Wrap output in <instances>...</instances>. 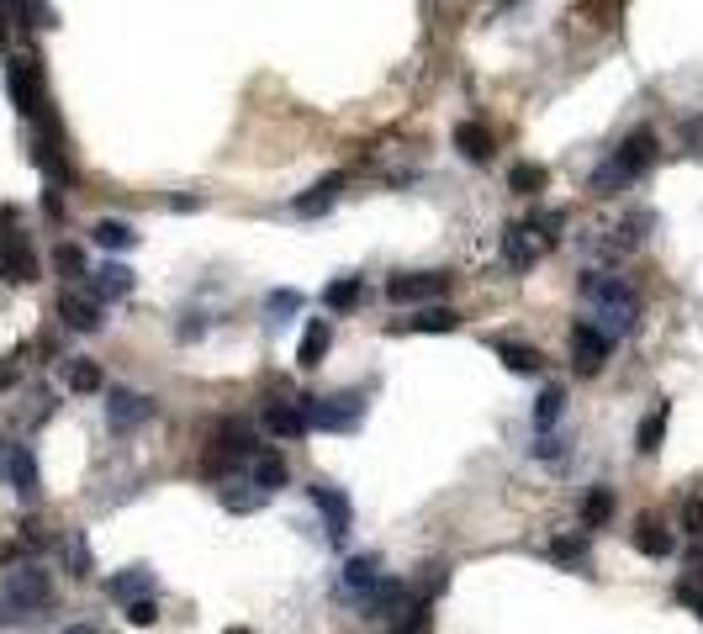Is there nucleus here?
I'll list each match as a JSON object with an SVG mask.
<instances>
[{
	"label": "nucleus",
	"mask_w": 703,
	"mask_h": 634,
	"mask_svg": "<svg viewBox=\"0 0 703 634\" xmlns=\"http://www.w3.org/2000/svg\"><path fill=\"white\" fill-rule=\"evenodd\" d=\"M581 296L592 302V317H598V328H603L609 339L635 333V322H640V296H635L629 280L592 270V276H581Z\"/></svg>",
	"instance_id": "f257e3e1"
},
{
	"label": "nucleus",
	"mask_w": 703,
	"mask_h": 634,
	"mask_svg": "<svg viewBox=\"0 0 703 634\" xmlns=\"http://www.w3.org/2000/svg\"><path fill=\"white\" fill-rule=\"evenodd\" d=\"M651 164H656V132H651V127H635L619 149L592 169V196H619V186L640 180Z\"/></svg>",
	"instance_id": "f03ea898"
},
{
	"label": "nucleus",
	"mask_w": 703,
	"mask_h": 634,
	"mask_svg": "<svg viewBox=\"0 0 703 634\" xmlns=\"http://www.w3.org/2000/svg\"><path fill=\"white\" fill-rule=\"evenodd\" d=\"M53 603V582L42 566H16L0 587V624H27Z\"/></svg>",
	"instance_id": "7ed1b4c3"
},
{
	"label": "nucleus",
	"mask_w": 703,
	"mask_h": 634,
	"mask_svg": "<svg viewBox=\"0 0 703 634\" xmlns=\"http://www.w3.org/2000/svg\"><path fill=\"white\" fill-rule=\"evenodd\" d=\"M302 413H307V429H323V434H349L360 418H366V392H333V396H302Z\"/></svg>",
	"instance_id": "20e7f679"
},
{
	"label": "nucleus",
	"mask_w": 703,
	"mask_h": 634,
	"mask_svg": "<svg viewBox=\"0 0 703 634\" xmlns=\"http://www.w3.org/2000/svg\"><path fill=\"white\" fill-rule=\"evenodd\" d=\"M0 280L5 286L38 280V254H33L27 233L16 228V206H0Z\"/></svg>",
	"instance_id": "39448f33"
},
{
	"label": "nucleus",
	"mask_w": 703,
	"mask_h": 634,
	"mask_svg": "<svg viewBox=\"0 0 703 634\" xmlns=\"http://www.w3.org/2000/svg\"><path fill=\"white\" fill-rule=\"evenodd\" d=\"M259 449H254V434H248V423H239V418H222L217 429H212V449H207V476H222L233 471V466H248Z\"/></svg>",
	"instance_id": "423d86ee"
},
{
	"label": "nucleus",
	"mask_w": 703,
	"mask_h": 634,
	"mask_svg": "<svg viewBox=\"0 0 703 634\" xmlns=\"http://www.w3.org/2000/svg\"><path fill=\"white\" fill-rule=\"evenodd\" d=\"M5 85H11V101H16V112L33 122H48V96H42V69L38 59L27 53V59H16L11 69H5Z\"/></svg>",
	"instance_id": "0eeeda50"
},
{
	"label": "nucleus",
	"mask_w": 703,
	"mask_h": 634,
	"mask_svg": "<svg viewBox=\"0 0 703 634\" xmlns=\"http://www.w3.org/2000/svg\"><path fill=\"white\" fill-rule=\"evenodd\" d=\"M450 270H402V276L386 280V296L397 302V307H418V302H439L445 291H450Z\"/></svg>",
	"instance_id": "6e6552de"
},
{
	"label": "nucleus",
	"mask_w": 703,
	"mask_h": 634,
	"mask_svg": "<svg viewBox=\"0 0 703 634\" xmlns=\"http://www.w3.org/2000/svg\"><path fill=\"white\" fill-rule=\"evenodd\" d=\"M312 508H318V518H323V529H329L333 545H344L349 529H355V503L344 497V486H333V481H312Z\"/></svg>",
	"instance_id": "1a4fd4ad"
},
{
	"label": "nucleus",
	"mask_w": 703,
	"mask_h": 634,
	"mask_svg": "<svg viewBox=\"0 0 703 634\" xmlns=\"http://www.w3.org/2000/svg\"><path fill=\"white\" fill-rule=\"evenodd\" d=\"M154 413H159V402L143 396V392H132V386H112V396H106V423H112V434H132V429H143Z\"/></svg>",
	"instance_id": "9d476101"
},
{
	"label": "nucleus",
	"mask_w": 703,
	"mask_h": 634,
	"mask_svg": "<svg viewBox=\"0 0 703 634\" xmlns=\"http://www.w3.org/2000/svg\"><path fill=\"white\" fill-rule=\"evenodd\" d=\"M566 344H572V365H577V376H598V370L609 365V350H614V339H609L598 322H577Z\"/></svg>",
	"instance_id": "9b49d317"
},
{
	"label": "nucleus",
	"mask_w": 703,
	"mask_h": 634,
	"mask_svg": "<svg viewBox=\"0 0 703 634\" xmlns=\"http://www.w3.org/2000/svg\"><path fill=\"white\" fill-rule=\"evenodd\" d=\"M0 471H5V481L16 486V497H22V503H38L42 476H38V460H33V449H27V444H11V449H5V460H0Z\"/></svg>",
	"instance_id": "f8f14e48"
},
{
	"label": "nucleus",
	"mask_w": 703,
	"mask_h": 634,
	"mask_svg": "<svg viewBox=\"0 0 703 634\" xmlns=\"http://www.w3.org/2000/svg\"><path fill=\"white\" fill-rule=\"evenodd\" d=\"M355 603H360V619H392V613H402V608H408V582L381 576V582H371V587L355 597Z\"/></svg>",
	"instance_id": "ddd939ff"
},
{
	"label": "nucleus",
	"mask_w": 703,
	"mask_h": 634,
	"mask_svg": "<svg viewBox=\"0 0 703 634\" xmlns=\"http://www.w3.org/2000/svg\"><path fill=\"white\" fill-rule=\"evenodd\" d=\"M265 429H270L276 439H302L307 434L302 396H276V402H265Z\"/></svg>",
	"instance_id": "4468645a"
},
{
	"label": "nucleus",
	"mask_w": 703,
	"mask_h": 634,
	"mask_svg": "<svg viewBox=\"0 0 703 634\" xmlns=\"http://www.w3.org/2000/svg\"><path fill=\"white\" fill-rule=\"evenodd\" d=\"M502 254H508V265H513V270H535V259L545 254V243L535 238V228H529V223H513V228L502 233Z\"/></svg>",
	"instance_id": "2eb2a0df"
},
{
	"label": "nucleus",
	"mask_w": 703,
	"mask_h": 634,
	"mask_svg": "<svg viewBox=\"0 0 703 634\" xmlns=\"http://www.w3.org/2000/svg\"><path fill=\"white\" fill-rule=\"evenodd\" d=\"M59 317H64V328H75V333H95V328H101V302L85 296V291H64V296H59Z\"/></svg>",
	"instance_id": "dca6fc26"
},
{
	"label": "nucleus",
	"mask_w": 703,
	"mask_h": 634,
	"mask_svg": "<svg viewBox=\"0 0 703 634\" xmlns=\"http://www.w3.org/2000/svg\"><path fill=\"white\" fill-rule=\"evenodd\" d=\"M635 550L651 555V560H666V555L677 550V534H672L656 513H640V523H635Z\"/></svg>",
	"instance_id": "f3484780"
},
{
	"label": "nucleus",
	"mask_w": 703,
	"mask_h": 634,
	"mask_svg": "<svg viewBox=\"0 0 703 634\" xmlns=\"http://www.w3.org/2000/svg\"><path fill=\"white\" fill-rule=\"evenodd\" d=\"M132 286H138V276L112 259V265H101V270L90 276V296H95V302H123V296H132Z\"/></svg>",
	"instance_id": "a211bd4d"
},
{
	"label": "nucleus",
	"mask_w": 703,
	"mask_h": 634,
	"mask_svg": "<svg viewBox=\"0 0 703 634\" xmlns=\"http://www.w3.org/2000/svg\"><path fill=\"white\" fill-rule=\"evenodd\" d=\"M338 191H344V175L333 169V175H323V180H318L312 191H302V196L291 201V212H296V217H323L333 201H338Z\"/></svg>",
	"instance_id": "6ab92c4d"
},
{
	"label": "nucleus",
	"mask_w": 703,
	"mask_h": 634,
	"mask_svg": "<svg viewBox=\"0 0 703 634\" xmlns=\"http://www.w3.org/2000/svg\"><path fill=\"white\" fill-rule=\"evenodd\" d=\"M329 344H333L329 317H312V322H307V333H302V344H296V365H302V370H318V365H323V355H329Z\"/></svg>",
	"instance_id": "aec40b11"
},
{
	"label": "nucleus",
	"mask_w": 703,
	"mask_h": 634,
	"mask_svg": "<svg viewBox=\"0 0 703 634\" xmlns=\"http://www.w3.org/2000/svg\"><path fill=\"white\" fill-rule=\"evenodd\" d=\"M493 355L513 370V376H539L545 370V355L529 350V344H519V339H493Z\"/></svg>",
	"instance_id": "412c9836"
},
{
	"label": "nucleus",
	"mask_w": 703,
	"mask_h": 634,
	"mask_svg": "<svg viewBox=\"0 0 703 634\" xmlns=\"http://www.w3.org/2000/svg\"><path fill=\"white\" fill-rule=\"evenodd\" d=\"M456 328H460L456 307H423L408 322H392V333H456Z\"/></svg>",
	"instance_id": "4be33fe9"
},
{
	"label": "nucleus",
	"mask_w": 703,
	"mask_h": 634,
	"mask_svg": "<svg viewBox=\"0 0 703 634\" xmlns=\"http://www.w3.org/2000/svg\"><path fill=\"white\" fill-rule=\"evenodd\" d=\"M106 593L117 597V603H138V597H154V571H149V566H127V571H117V576L106 582Z\"/></svg>",
	"instance_id": "5701e85b"
},
{
	"label": "nucleus",
	"mask_w": 703,
	"mask_h": 634,
	"mask_svg": "<svg viewBox=\"0 0 703 634\" xmlns=\"http://www.w3.org/2000/svg\"><path fill=\"white\" fill-rule=\"evenodd\" d=\"M248 481H254V486L270 497L276 486H286V481H291V471H286V460H281L276 449H259V455L248 460Z\"/></svg>",
	"instance_id": "b1692460"
},
{
	"label": "nucleus",
	"mask_w": 703,
	"mask_h": 634,
	"mask_svg": "<svg viewBox=\"0 0 703 634\" xmlns=\"http://www.w3.org/2000/svg\"><path fill=\"white\" fill-rule=\"evenodd\" d=\"M666 423H672V402H656V407L640 418V429H635V449H640V455H656L666 439Z\"/></svg>",
	"instance_id": "393cba45"
},
{
	"label": "nucleus",
	"mask_w": 703,
	"mask_h": 634,
	"mask_svg": "<svg viewBox=\"0 0 703 634\" xmlns=\"http://www.w3.org/2000/svg\"><path fill=\"white\" fill-rule=\"evenodd\" d=\"M456 149L471 158V164H487L497 143H493V132H487L482 122H460V127H456Z\"/></svg>",
	"instance_id": "a878e982"
},
{
	"label": "nucleus",
	"mask_w": 703,
	"mask_h": 634,
	"mask_svg": "<svg viewBox=\"0 0 703 634\" xmlns=\"http://www.w3.org/2000/svg\"><path fill=\"white\" fill-rule=\"evenodd\" d=\"M371 582H381V555L375 550L371 555H349V560H344V587L360 597Z\"/></svg>",
	"instance_id": "bb28decb"
},
{
	"label": "nucleus",
	"mask_w": 703,
	"mask_h": 634,
	"mask_svg": "<svg viewBox=\"0 0 703 634\" xmlns=\"http://www.w3.org/2000/svg\"><path fill=\"white\" fill-rule=\"evenodd\" d=\"M360 302H366V280H360V276L333 280L329 291H323V307H329V313H355Z\"/></svg>",
	"instance_id": "cd10ccee"
},
{
	"label": "nucleus",
	"mask_w": 703,
	"mask_h": 634,
	"mask_svg": "<svg viewBox=\"0 0 703 634\" xmlns=\"http://www.w3.org/2000/svg\"><path fill=\"white\" fill-rule=\"evenodd\" d=\"M64 386H69V392H101V386H106V381H101V365H95V359H64Z\"/></svg>",
	"instance_id": "c85d7f7f"
},
{
	"label": "nucleus",
	"mask_w": 703,
	"mask_h": 634,
	"mask_svg": "<svg viewBox=\"0 0 703 634\" xmlns=\"http://www.w3.org/2000/svg\"><path fill=\"white\" fill-rule=\"evenodd\" d=\"M90 238H95L101 249H112V254H123V249H132V243H138V233H132L127 223H117V217H101V223L90 228Z\"/></svg>",
	"instance_id": "c756f323"
},
{
	"label": "nucleus",
	"mask_w": 703,
	"mask_h": 634,
	"mask_svg": "<svg viewBox=\"0 0 703 634\" xmlns=\"http://www.w3.org/2000/svg\"><path fill=\"white\" fill-rule=\"evenodd\" d=\"M561 413H566V386H545L535 402V429L545 434V429H555L561 423Z\"/></svg>",
	"instance_id": "7c9ffc66"
},
{
	"label": "nucleus",
	"mask_w": 703,
	"mask_h": 634,
	"mask_svg": "<svg viewBox=\"0 0 703 634\" xmlns=\"http://www.w3.org/2000/svg\"><path fill=\"white\" fill-rule=\"evenodd\" d=\"M614 518V492L609 486H592L587 503H581V529H603Z\"/></svg>",
	"instance_id": "2f4dec72"
},
{
	"label": "nucleus",
	"mask_w": 703,
	"mask_h": 634,
	"mask_svg": "<svg viewBox=\"0 0 703 634\" xmlns=\"http://www.w3.org/2000/svg\"><path fill=\"white\" fill-rule=\"evenodd\" d=\"M545 164H513L508 169V191H519V196H535V191H545Z\"/></svg>",
	"instance_id": "473e14b6"
},
{
	"label": "nucleus",
	"mask_w": 703,
	"mask_h": 634,
	"mask_svg": "<svg viewBox=\"0 0 703 634\" xmlns=\"http://www.w3.org/2000/svg\"><path fill=\"white\" fill-rule=\"evenodd\" d=\"M386 634H434V603H423V597H418L413 608H402V624H397V630H386Z\"/></svg>",
	"instance_id": "72a5a7b5"
},
{
	"label": "nucleus",
	"mask_w": 703,
	"mask_h": 634,
	"mask_svg": "<svg viewBox=\"0 0 703 634\" xmlns=\"http://www.w3.org/2000/svg\"><path fill=\"white\" fill-rule=\"evenodd\" d=\"M259 503H265V492H259L254 481H248V492H239V486H222V508H228V513H254Z\"/></svg>",
	"instance_id": "f704fd0d"
},
{
	"label": "nucleus",
	"mask_w": 703,
	"mask_h": 634,
	"mask_svg": "<svg viewBox=\"0 0 703 634\" xmlns=\"http://www.w3.org/2000/svg\"><path fill=\"white\" fill-rule=\"evenodd\" d=\"M646 228H651V212H635L629 223H619V228H614V238H609V243H614V249H635V243L646 238Z\"/></svg>",
	"instance_id": "c9c22d12"
},
{
	"label": "nucleus",
	"mask_w": 703,
	"mask_h": 634,
	"mask_svg": "<svg viewBox=\"0 0 703 634\" xmlns=\"http://www.w3.org/2000/svg\"><path fill=\"white\" fill-rule=\"evenodd\" d=\"M53 265H59L64 280H85V254L75 243H59V249H53Z\"/></svg>",
	"instance_id": "e433bc0d"
},
{
	"label": "nucleus",
	"mask_w": 703,
	"mask_h": 634,
	"mask_svg": "<svg viewBox=\"0 0 703 634\" xmlns=\"http://www.w3.org/2000/svg\"><path fill=\"white\" fill-rule=\"evenodd\" d=\"M296 307H302V291H291V286H286V291H270V296H265V313H270V317H291Z\"/></svg>",
	"instance_id": "4c0bfd02"
},
{
	"label": "nucleus",
	"mask_w": 703,
	"mask_h": 634,
	"mask_svg": "<svg viewBox=\"0 0 703 634\" xmlns=\"http://www.w3.org/2000/svg\"><path fill=\"white\" fill-rule=\"evenodd\" d=\"M555 560H587V534H561L555 545H550Z\"/></svg>",
	"instance_id": "58836bf2"
},
{
	"label": "nucleus",
	"mask_w": 703,
	"mask_h": 634,
	"mask_svg": "<svg viewBox=\"0 0 703 634\" xmlns=\"http://www.w3.org/2000/svg\"><path fill=\"white\" fill-rule=\"evenodd\" d=\"M159 619V603L154 597H138V603H127V624H138V630H149Z\"/></svg>",
	"instance_id": "ea45409f"
},
{
	"label": "nucleus",
	"mask_w": 703,
	"mask_h": 634,
	"mask_svg": "<svg viewBox=\"0 0 703 634\" xmlns=\"http://www.w3.org/2000/svg\"><path fill=\"white\" fill-rule=\"evenodd\" d=\"M682 529H688L693 540H703V492H693V497L682 503Z\"/></svg>",
	"instance_id": "a19ab883"
},
{
	"label": "nucleus",
	"mask_w": 703,
	"mask_h": 634,
	"mask_svg": "<svg viewBox=\"0 0 703 634\" xmlns=\"http://www.w3.org/2000/svg\"><path fill=\"white\" fill-rule=\"evenodd\" d=\"M677 603H682V608H693V613L703 619V587L693 582V576H682V582H677Z\"/></svg>",
	"instance_id": "79ce46f5"
},
{
	"label": "nucleus",
	"mask_w": 703,
	"mask_h": 634,
	"mask_svg": "<svg viewBox=\"0 0 703 634\" xmlns=\"http://www.w3.org/2000/svg\"><path fill=\"white\" fill-rule=\"evenodd\" d=\"M535 455H539V460H555V455H561V439H555V434H545V439L535 444Z\"/></svg>",
	"instance_id": "37998d69"
},
{
	"label": "nucleus",
	"mask_w": 703,
	"mask_h": 634,
	"mask_svg": "<svg viewBox=\"0 0 703 634\" xmlns=\"http://www.w3.org/2000/svg\"><path fill=\"white\" fill-rule=\"evenodd\" d=\"M16 386V359H0V392Z\"/></svg>",
	"instance_id": "c03bdc74"
},
{
	"label": "nucleus",
	"mask_w": 703,
	"mask_h": 634,
	"mask_svg": "<svg viewBox=\"0 0 703 634\" xmlns=\"http://www.w3.org/2000/svg\"><path fill=\"white\" fill-rule=\"evenodd\" d=\"M64 634H95V630H90V624H69V630H64Z\"/></svg>",
	"instance_id": "a18cd8bd"
},
{
	"label": "nucleus",
	"mask_w": 703,
	"mask_h": 634,
	"mask_svg": "<svg viewBox=\"0 0 703 634\" xmlns=\"http://www.w3.org/2000/svg\"><path fill=\"white\" fill-rule=\"evenodd\" d=\"M11 555H16V545H0V566H5V560H11Z\"/></svg>",
	"instance_id": "49530a36"
},
{
	"label": "nucleus",
	"mask_w": 703,
	"mask_h": 634,
	"mask_svg": "<svg viewBox=\"0 0 703 634\" xmlns=\"http://www.w3.org/2000/svg\"><path fill=\"white\" fill-rule=\"evenodd\" d=\"M228 634H254V630H228Z\"/></svg>",
	"instance_id": "de8ad7c7"
},
{
	"label": "nucleus",
	"mask_w": 703,
	"mask_h": 634,
	"mask_svg": "<svg viewBox=\"0 0 703 634\" xmlns=\"http://www.w3.org/2000/svg\"><path fill=\"white\" fill-rule=\"evenodd\" d=\"M0 460H5V449H0Z\"/></svg>",
	"instance_id": "09e8293b"
}]
</instances>
